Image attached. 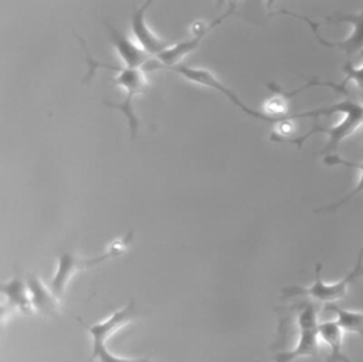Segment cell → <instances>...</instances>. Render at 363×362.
Listing matches in <instances>:
<instances>
[{
  "instance_id": "2",
  "label": "cell",
  "mask_w": 363,
  "mask_h": 362,
  "mask_svg": "<svg viewBox=\"0 0 363 362\" xmlns=\"http://www.w3.org/2000/svg\"><path fill=\"white\" fill-rule=\"evenodd\" d=\"M138 315L135 301L129 300V302L112 312L106 319L98 321L95 324H86L84 321H79L84 328L88 331L91 339H92V349H91V356L88 362L99 361V362H152L150 358H125V356H118L112 353L108 346L106 341L118 332L122 327L129 324L132 319H135Z\"/></svg>"
},
{
  "instance_id": "1",
  "label": "cell",
  "mask_w": 363,
  "mask_h": 362,
  "mask_svg": "<svg viewBox=\"0 0 363 362\" xmlns=\"http://www.w3.org/2000/svg\"><path fill=\"white\" fill-rule=\"evenodd\" d=\"M78 41L81 43L85 54H86V67H88V71L84 77V82L92 79V77L95 75L96 70L99 68H105V70H111V71H115L116 72V77L113 79V84L121 87L123 91H125V99L121 102V104H112V102H108L105 101V104L108 106H111L112 109H118L119 112H122V115L126 118L128 121V125H129V129H130V135L132 138L136 136L138 133V126H139V121L133 112V106H132V101L136 95L139 94H143L146 92L147 89V77H146V70L145 68H129V67H115V65H109V64H105V62H101V61H96L91 54H89V50L88 47L85 45L86 43L84 41L82 37L74 34Z\"/></svg>"
},
{
  "instance_id": "14",
  "label": "cell",
  "mask_w": 363,
  "mask_h": 362,
  "mask_svg": "<svg viewBox=\"0 0 363 362\" xmlns=\"http://www.w3.org/2000/svg\"><path fill=\"white\" fill-rule=\"evenodd\" d=\"M328 309L336 314V322L340 325L343 332L357 334L363 339V311L345 309L336 305H328Z\"/></svg>"
},
{
  "instance_id": "8",
  "label": "cell",
  "mask_w": 363,
  "mask_h": 362,
  "mask_svg": "<svg viewBox=\"0 0 363 362\" xmlns=\"http://www.w3.org/2000/svg\"><path fill=\"white\" fill-rule=\"evenodd\" d=\"M235 10V3H230L228 4V9L224 14H221L220 17H217L216 20H213L210 24L207 26H203L200 30L194 31V34L189 38V40H184L182 43H177V44H173L170 45L167 50H164L162 54H159L156 57V61H149L147 67H146V71H153V70H167L170 67H174V65H179V61L187 55L189 53L194 51L199 44L201 43V40L217 26H220L225 18H228Z\"/></svg>"
},
{
  "instance_id": "5",
  "label": "cell",
  "mask_w": 363,
  "mask_h": 362,
  "mask_svg": "<svg viewBox=\"0 0 363 362\" xmlns=\"http://www.w3.org/2000/svg\"><path fill=\"white\" fill-rule=\"evenodd\" d=\"M296 344L291 349L277 351L272 356L274 362H294L303 356H316L319 351V321L318 307L312 301L298 304L296 308Z\"/></svg>"
},
{
  "instance_id": "4",
  "label": "cell",
  "mask_w": 363,
  "mask_h": 362,
  "mask_svg": "<svg viewBox=\"0 0 363 362\" xmlns=\"http://www.w3.org/2000/svg\"><path fill=\"white\" fill-rule=\"evenodd\" d=\"M132 236H133V231L130 230L123 238L116 240L104 254L96 256V257L84 258V257H77L71 253L61 254L57 260V268H55V273L50 283V287L54 291V294L58 298H61L65 294L68 283L77 273L85 271L86 268H91L94 265H98V264L109 260V258H115V257L123 254L132 241Z\"/></svg>"
},
{
  "instance_id": "7",
  "label": "cell",
  "mask_w": 363,
  "mask_h": 362,
  "mask_svg": "<svg viewBox=\"0 0 363 362\" xmlns=\"http://www.w3.org/2000/svg\"><path fill=\"white\" fill-rule=\"evenodd\" d=\"M278 13L286 14V16H292V17H296V18H301V20H305L309 24V27L312 28V33L315 34L318 41L322 45H325V47L342 50L343 53H346V55H353V54H356V53L363 50V7H362L360 13H357V14H333V16L326 18L329 23H349V24L353 26V30H352V33H350V35L347 38H345L342 41H335V43L333 41H328V40L320 37V34L318 31V27L320 26L319 23H315V21L309 20L305 16L295 14L292 11H288V10H279Z\"/></svg>"
},
{
  "instance_id": "3",
  "label": "cell",
  "mask_w": 363,
  "mask_h": 362,
  "mask_svg": "<svg viewBox=\"0 0 363 362\" xmlns=\"http://www.w3.org/2000/svg\"><path fill=\"white\" fill-rule=\"evenodd\" d=\"M320 271H322V263H316L315 281L308 287L289 285V287L282 288L284 298L308 297L311 300H315L318 302H323L328 305H330L332 302H335L337 300L345 298L347 294L349 285L363 275V246L360 247V250L357 253V260H356L354 267L343 278H340L335 283H326L322 280Z\"/></svg>"
},
{
  "instance_id": "12",
  "label": "cell",
  "mask_w": 363,
  "mask_h": 362,
  "mask_svg": "<svg viewBox=\"0 0 363 362\" xmlns=\"http://www.w3.org/2000/svg\"><path fill=\"white\" fill-rule=\"evenodd\" d=\"M1 292L4 295L6 304L10 307V311H18L26 315L33 314V305L27 288V283L20 278H11L7 283H3Z\"/></svg>"
},
{
  "instance_id": "11",
  "label": "cell",
  "mask_w": 363,
  "mask_h": 362,
  "mask_svg": "<svg viewBox=\"0 0 363 362\" xmlns=\"http://www.w3.org/2000/svg\"><path fill=\"white\" fill-rule=\"evenodd\" d=\"M27 288L33 305V311L43 315H55L60 308V298L48 288L43 280L34 274L27 275Z\"/></svg>"
},
{
  "instance_id": "13",
  "label": "cell",
  "mask_w": 363,
  "mask_h": 362,
  "mask_svg": "<svg viewBox=\"0 0 363 362\" xmlns=\"http://www.w3.org/2000/svg\"><path fill=\"white\" fill-rule=\"evenodd\" d=\"M323 162H325L326 165H330V166H333V165H343V166H349V168H356V169L360 172L359 182H357V185L354 186V189H353L352 192H349L345 197H342V199L337 200L336 203L329 204V206H326V207H322V209L316 210V212H332V210L339 209L340 206H343L345 203H347L350 199H353L356 194H359V193L363 192V162H357V163H356V162H350V160H346V159H343V158H340V156H337V155H326V156L323 158Z\"/></svg>"
},
{
  "instance_id": "10",
  "label": "cell",
  "mask_w": 363,
  "mask_h": 362,
  "mask_svg": "<svg viewBox=\"0 0 363 362\" xmlns=\"http://www.w3.org/2000/svg\"><path fill=\"white\" fill-rule=\"evenodd\" d=\"M106 28H108V33H109L111 43L115 47L121 60L123 61L125 67L145 68L146 70V67L150 61V58H149L150 55L146 54L138 44L130 41L126 35H123L121 31H118L112 26L106 24Z\"/></svg>"
},
{
  "instance_id": "15",
  "label": "cell",
  "mask_w": 363,
  "mask_h": 362,
  "mask_svg": "<svg viewBox=\"0 0 363 362\" xmlns=\"http://www.w3.org/2000/svg\"><path fill=\"white\" fill-rule=\"evenodd\" d=\"M343 72H345L343 84L353 81L363 91V64L360 67H353L350 62H346L343 65Z\"/></svg>"
},
{
  "instance_id": "9",
  "label": "cell",
  "mask_w": 363,
  "mask_h": 362,
  "mask_svg": "<svg viewBox=\"0 0 363 362\" xmlns=\"http://www.w3.org/2000/svg\"><path fill=\"white\" fill-rule=\"evenodd\" d=\"M150 4H152V1H146L135 10V13L132 14V18H130V28H132V34H133L138 45L146 54L157 57L159 54H162L164 50H167L170 47V43L162 40L159 35H156L149 28L145 14Z\"/></svg>"
},
{
  "instance_id": "6",
  "label": "cell",
  "mask_w": 363,
  "mask_h": 362,
  "mask_svg": "<svg viewBox=\"0 0 363 362\" xmlns=\"http://www.w3.org/2000/svg\"><path fill=\"white\" fill-rule=\"evenodd\" d=\"M343 119L337 124V125H333V126H329V128H323V126H313L308 133L299 136V138H292L289 141H286L288 143H295L296 146H302V143L309 138L312 136L313 133H325L328 135V143L325 146V149L322 150V153H332V152H336L339 143L347 138L349 135H352L362 124H363V104L357 102V101H353L350 99L349 102V106L346 109V112L343 114Z\"/></svg>"
}]
</instances>
